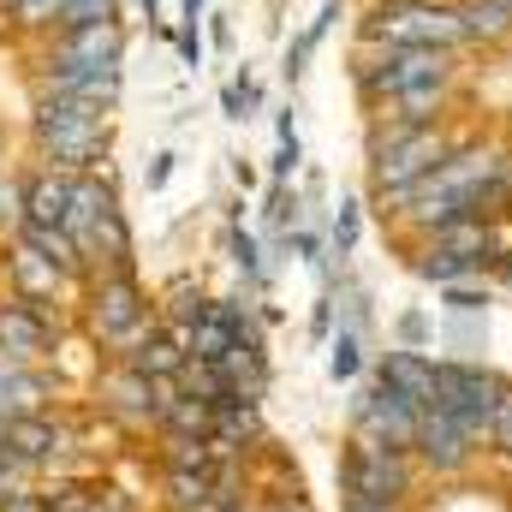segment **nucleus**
Returning a JSON list of instances; mask_svg holds the SVG:
<instances>
[{"mask_svg": "<svg viewBox=\"0 0 512 512\" xmlns=\"http://www.w3.org/2000/svg\"><path fill=\"white\" fill-rule=\"evenodd\" d=\"M453 149H459V137L441 131V126H376L370 131V185H376V197L382 203H399Z\"/></svg>", "mask_w": 512, "mask_h": 512, "instance_id": "f257e3e1", "label": "nucleus"}, {"mask_svg": "<svg viewBox=\"0 0 512 512\" xmlns=\"http://www.w3.org/2000/svg\"><path fill=\"white\" fill-rule=\"evenodd\" d=\"M364 48H465V12L453 0H376L358 24Z\"/></svg>", "mask_w": 512, "mask_h": 512, "instance_id": "f03ea898", "label": "nucleus"}, {"mask_svg": "<svg viewBox=\"0 0 512 512\" xmlns=\"http://www.w3.org/2000/svg\"><path fill=\"white\" fill-rule=\"evenodd\" d=\"M435 405H441L477 447H489L495 405H501V376H495L489 364H471V358H435Z\"/></svg>", "mask_w": 512, "mask_h": 512, "instance_id": "7ed1b4c3", "label": "nucleus"}, {"mask_svg": "<svg viewBox=\"0 0 512 512\" xmlns=\"http://www.w3.org/2000/svg\"><path fill=\"white\" fill-rule=\"evenodd\" d=\"M447 78H453V54L447 48H382L376 60L352 66V84H358L364 108H382V102L417 90V84H447Z\"/></svg>", "mask_w": 512, "mask_h": 512, "instance_id": "20e7f679", "label": "nucleus"}, {"mask_svg": "<svg viewBox=\"0 0 512 512\" xmlns=\"http://www.w3.org/2000/svg\"><path fill=\"white\" fill-rule=\"evenodd\" d=\"M340 489H346V501L405 507L411 489H417V459L411 453H387V447H364V441H346V453H340Z\"/></svg>", "mask_w": 512, "mask_h": 512, "instance_id": "39448f33", "label": "nucleus"}, {"mask_svg": "<svg viewBox=\"0 0 512 512\" xmlns=\"http://www.w3.org/2000/svg\"><path fill=\"white\" fill-rule=\"evenodd\" d=\"M155 328V304L131 274H90V334L108 346H137Z\"/></svg>", "mask_w": 512, "mask_h": 512, "instance_id": "423d86ee", "label": "nucleus"}, {"mask_svg": "<svg viewBox=\"0 0 512 512\" xmlns=\"http://www.w3.org/2000/svg\"><path fill=\"white\" fill-rule=\"evenodd\" d=\"M417 423H423V411L405 393H393L387 382H376L370 393L352 399V441H364V447L417 453Z\"/></svg>", "mask_w": 512, "mask_h": 512, "instance_id": "0eeeda50", "label": "nucleus"}, {"mask_svg": "<svg viewBox=\"0 0 512 512\" xmlns=\"http://www.w3.org/2000/svg\"><path fill=\"white\" fill-rule=\"evenodd\" d=\"M42 96H78V102H96V108H120V66H84V60H66L48 48L42 60Z\"/></svg>", "mask_w": 512, "mask_h": 512, "instance_id": "6e6552de", "label": "nucleus"}, {"mask_svg": "<svg viewBox=\"0 0 512 512\" xmlns=\"http://www.w3.org/2000/svg\"><path fill=\"white\" fill-rule=\"evenodd\" d=\"M417 465H429L435 477H459V471H471V459H477V441L441 411V405H429L423 411V423H417V453H411Z\"/></svg>", "mask_w": 512, "mask_h": 512, "instance_id": "1a4fd4ad", "label": "nucleus"}, {"mask_svg": "<svg viewBox=\"0 0 512 512\" xmlns=\"http://www.w3.org/2000/svg\"><path fill=\"white\" fill-rule=\"evenodd\" d=\"M54 322H60V316H48V304H24V298L0 304V352L18 358V364L42 358V352L54 346Z\"/></svg>", "mask_w": 512, "mask_h": 512, "instance_id": "9d476101", "label": "nucleus"}, {"mask_svg": "<svg viewBox=\"0 0 512 512\" xmlns=\"http://www.w3.org/2000/svg\"><path fill=\"white\" fill-rule=\"evenodd\" d=\"M0 447H6L18 465H54L60 447H66V429H60L48 411H24V417H6V423H0Z\"/></svg>", "mask_w": 512, "mask_h": 512, "instance_id": "9b49d317", "label": "nucleus"}, {"mask_svg": "<svg viewBox=\"0 0 512 512\" xmlns=\"http://www.w3.org/2000/svg\"><path fill=\"white\" fill-rule=\"evenodd\" d=\"M48 48L66 54V60H84V66H126V30H120V18L72 24V30H60Z\"/></svg>", "mask_w": 512, "mask_h": 512, "instance_id": "f8f14e48", "label": "nucleus"}, {"mask_svg": "<svg viewBox=\"0 0 512 512\" xmlns=\"http://www.w3.org/2000/svg\"><path fill=\"white\" fill-rule=\"evenodd\" d=\"M42 161L54 173H96L108 161V126H84V131H54V137H36Z\"/></svg>", "mask_w": 512, "mask_h": 512, "instance_id": "ddd939ff", "label": "nucleus"}, {"mask_svg": "<svg viewBox=\"0 0 512 512\" xmlns=\"http://www.w3.org/2000/svg\"><path fill=\"white\" fill-rule=\"evenodd\" d=\"M126 364L149 382H179V370L191 364V346L179 328H149L137 346H126Z\"/></svg>", "mask_w": 512, "mask_h": 512, "instance_id": "4468645a", "label": "nucleus"}, {"mask_svg": "<svg viewBox=\"0 0 512 512\" xmlns=\"http://www.w3.org/2000/svg\"><path fill=\"white\" fill-rule=\"evenodd\" d=\"M66 203H72V173L54 167L24 173V227H66Z\"/></svg>", "mask_w": 512, "mask_h": 512, "instance_id": "2eb2a0df", "label": "nucleus"}, {"mask_svg": "<svg viewBox=\"0 0 512 512\" xmlns=\"http://www.w3.org/2000/svg\"><path fill=\"white\" fill-rule=\"evenodd\" d=\"M120 209V197H114V185L102 179V173H72V203H66V233L78 239V251H84V239H90V227L102 221V215H114Z\"/></svg>", "mask_w": 512, "mask_h": 512, "instance_id": "dca6fc26", "label": "nucleus"}, {"mask_svg": "<svg viewBox=\"0 0 512 512\" xmlns=\"http://www.w3.org/2000/svg\"><path fill=\"white\" fill-rule=\"evenodd\" d=\"M376 382H387L393 393H405L417 411H429V405H435V358H423V352L399 346V352H387V358H382Z\"/></svg>", "mask_w": 512, "mask_h": 512, "instance_id": "f3484780", "label": "nucleus"}, {"mask_svg": "<svg viewBox=\"0 0 512 512\" xmlns=\"http://www.w3.org/2000/svg\"><path fill=\"white\" fill-rule=\"evenodd\" d=\"M84 126H108V108H96V102H78V96H36V108H30V137L84 131Z\"/></svg>", "mask_w": 512, "mask_h": 512, "instance_id": "a211bd4d", "label": "nucleus"}, {"mask_svg": "<svg viewBox=\"0 0 512 512\" xmlns=\"http://www.w3.org/2000/svg\"><path fill=\"white\" fill-rule=\"evenodd\" d=\"M6 268H12V298H24V304H54L60 286H66V274L54 262H42L30 245H18V251L6 256Z\"/></svg>", "mask_w": 512, "mask_h": 512, "instance_id": "6ab92c4d", "label": "nucleus"}, {"mask_svg": "<svg viewBox=\"0 0 512 512\" xmlns=\"http://www.w3.org/2000/svg\"><path fill=\"white\" fill-rule=\"evenodd\" d=\"M108 411H120L126 423H155L161 429V405H155V382L149 376H137L131 364H120L114 376H108Z\"/></svg>", "mask_w": 512, "mask_h": 512, "instance_id": "aec40b11", "label": "nucleus"}, {"mask_svg": "<svg viewBox=\"0 0 512 512\" xmlns=\"http://www.w3.org/2000/svg\"><path fill=\"white\" fill-rule=\"evenodd\" d=\"M447 96H453V78H447V84H417V90L382 102V114H387V126H441Z\"/></svg>", "mask_w": 512, "mask_h": 512, "instance_id": "412c9836", "label": "nucleus"}, {"mask_svg": "<svg viewBox=\"0 0 512 512\" xmlns=\"http://www.w3.org/2000/svg\"><path fill=\"white\" fill-rule=\"evenodd\" d=\"M18 245H30L42 262H54L66 280L90 274V268H84V251H78V239H72L66 227H18Z\"/></svg>", "mask_w": 512, "mask_h": 512, "instance_id": "4be33fe9", "label": "nucleus"}, {"mask_svg": "<svg viewBox=\"0 0 512 512\" xmlns=\"http://www.w3.org/2000/svg\"><path fill=\"white\" fill-rule=\"evenodd\" d=\"M173 512H215V471H167Z\"/></svg>", "mask_w": 512, "mask_h": 512, "instance_id": "5701e85b", "label": "nucleus"}, {"mask_svg": "<svg viewBox=\"0 0 512 512\" xmlns=\"http://www.w3.org/2000/svg\"><path fill=\"white\" fill-rule=\"evenodd\" d=\"M459 12H465L471 42H512V6H495V0H459Z\"/></svg>", "mask_w": 512, "mask_h": 512, "instance_id": "b1692460", "label": "nucleus"}, {"mask_svg": "<svg viewBox=\"0 0 512 512\" xmlns=\"http://www.w3.org/2000/svg\"><path fill=\"white\" fill-rule=\"evenodd\" d=\"M161 429H167V435H209V441H215V405H209V399H191V393H179V399L167 405Z\"/></svg>", "mask_w": 512, "mask_h": 512, "instance_id": "393cba45", "label": "nucleus"}, {"mask_svg": "<svg viewBox=\"0 0 512 512\" xmlns=\"http://www.w3.org/2000/svg\"><path fill=\"white\" fill-rule=\"evenodd\" d=\"M161 465L167 471H215V441L209 435H167Z\"/></svg>", "mask_w": 512, "mask_h": 512, "instance_id": "a878e982", "label": "nucleus"}, {"mask_svg": "<svg viewBox=\"0 0 512 512\" xmlns=\"http://www.w3.org/2000/svg\"><path fill=\"white\" fill-rule=\"evenodd\" d=\"M417 274L423 280H435V286H453V280H471V274H483L471 256H453V251H435V245H423L417 256Z\"/></svg>", "mask_w": 512, "mask_h": 512, "instance_id": "bb28decb", "label": "nucleus"}, {"mask_svg": "<svg viewBox=\"0 0 512 512\" xmlns=\"http://www.w3.org/2000/svg\"><path fill=\"white\" fill-rule=\"evenodd\" d=\"M358 370H364V340H358L352 328H340V340L328 346V376H334V382H352Z\"/></svg>", "mask_w": 512, "mask_h": 512, "instance_id": "cd10ccee", "label": "nucleus"}, {"mask_svg": "<svg viewBox=\"0 0 512 512\" xmlns=\"http://www.w3.org/2000/svg\"><path fill=\"white\" fill-rule=\"evenodd\" d=\"M358 233H364V215H358V203H340V215H334V227H328V245H334V256H340V262L358 251Z\"/></svg>", "mask_w": 512, "mask_h": 512, "instance_id": "c85d7f7f", "label": "nucleus"}, {"mask_svg": "<svg viewBox=\"0 0 512 512\" xmlns=\"http://www.w3.org/2000/svg\"><path fill=\"white\" fill-rule=\"evenodd\" d=\"M60 12H66V0H24V6L12 12V24H18V30H48V36H54V30H60Z\"/></svg>", "mask_w": 512, "mask_h": 512, "instance_id": "c756f323", "label": "nucleus"}, {"mask_svg": "<svg viewBox=\"0 0 512 512\" xmlns=\"http://www.w3.org/2000/svg\"><path fill=\"white\" fill-rule=\"evenodd\" d=\"M227 251H233V268H239L245 280H262V251H256V239L245 233V221H233V233H227Z\"/></svg>", "mask_w": 512, "mask_h": 512, "instance_id": "7c9ffc66", "label": "nucleus"}, {"mask_svg": "<svg viewBox=\"0 0 512 512\" xmlns=\"http://www.w3.org/2000/svg\"><path fill=\"white\" fill-rule=\"evenodd\" d=\"M441 292H447V310H459V316H483L489 310V286H477V280H453Z\"/></svg>", "mask_w": 512, "mask_h": 512, "instance_id": "2f4dec72", "label": "nucleus"}, {"mask_svg": "<svg viewBox=\"0 0 512 512\" xmlns=\"http://www.w3.org/2000/svg\"><path fill=\"white\" fill-rule=\"evenodd\" d=\"M24 227V179H0V233Z\"/></svg>", "mask_w": 512, "mask_h": 512, "instance_id": "473e14b6", "label": "nucleus"}, {"mask_svg": "<svg viewBox=\"0 0 512 512\" xmlns=\"http://www.w3.org/2000/svg\"><path fill=\"white\" fill-rule=\"evenodd\" d=\"M102 18H114V0H66L60 30H72V24H102ZM60 30H54V36H60Z\"/></svg>", "mask_w": 512, "mask_h": 512, "instance_id": "72a5a7b5", "label": "nucleus"}, {"mask_svg": "<svg viewBox=\"0 0 512 512\" xmlns=\"http://www.w3.org/2000/svg\"><path fill=\"white\" fill-rule=\"evenodd\" d=\"M489 447L512 459V382H501V405H495V429H489Z\"/></svg>", "mask_w": 512, "mask_h": 512, "instance_id": "f704fd0d", "label": "nucleus"}, {"mask_svg": "<svg viewBox=\"0 0 512 512\" xmlns=\"http://www.w3.org/2000/svg\"><path fill=\"white\" fill-rule=\"evenodd\" d=\"M298 155H304V149H298V131H292V137H280V149H274V185H286V179H292Z\"/></svg>", "mask_w": 512, "mask_h": 512, "instance_id": "c9c22d12", "label": "nucleus"}, {"mask_svg": "<svg viewBox=\"0 0 512 512\" xmlns=\"http://www.w3.org/2000/svg\"><path fill=\"white\" fill-rule=\"evenodd\" d=\"M173 161H179V155H167V149H161V155H155V161L143 167V185H149V191H161V185L173 179Z\"/></svg>", "mask_w": 512, "mask_h": 512, "instance_id": "e433bc0d", "label": "nucleus"}, {"mask_svg": "<svg viewBox=\"0 0 512 512\" xmlns=\"http://www.w3.org/2000/svg\"><path fill=\"white\" fill-rule=\"evenodd\" d=\"M423 334H429V322H423L417 310H411V316H399V340H405L411 352H417V340H423Z\"/></svg>", "mask_w": 512, "mask_h": 512, "instance_id": "4c0bfd02", "label": "nucleus"}, {"mask_svg": "<svg viewBox=\"0 0 512 512\" xmlns=\"http://www.w3.org/2000/svg\"><path fill=\"white\" fill-rule=\"evenodd\" d=\"M90 512H131V501L120 489H102V495H90Z\"/></svg>", "mask_w": 512, "mask_h": 512, "instance_id": "58836bf2", "label": "nucleus"}, {"mask_svg": "<svg viewBox=\"0 0 512 512\" xmlns=\"http://www.w3.org/2000/svg\"><path fill=\"white\" fill-rule=\"evenodd\" d=\"M310 328H316V340H322V334L334 328V298H322V304H316V316H310Z\"/></svg>", "mask_w": 512, "mask_h": 512, "instance_id": "ea45409f", "label": "nucleus"}, {"mask_svg": "<svg viewBox=\"0 0 512 512\" xmlns=\"http://www.w3.org/2000/svg\"><path fill=\"white\" fill-rule=\"evenodd\" d=\"M346 512H405V507H382V501H346Z\"/></svg>", "mask_w": 512, "mask_h": 512, "instance_id": "a19ab883", "label": "nucleus"}, {"mask_svg": "<svg viewBox=\"0 0 512 512\" xmlns=\"http://www.w3.org/2000/svg\"><path fill=\"white\" fill-rule=\"evenodd\" d=\"M137 6H143V18H149V24L161 18V0H137Z\"/></svg>", "mask_w": 512, "mask_h": 512, "instance_id": "79ce46f5", "label": "nucleus"}, {"mask_svg": "<svg viewBox=\"0 0 512 512\" xmlns=\"http://www.w3.org/2000/svg\"><path fill=\"white\" fill-rule=\"evenodd\" d=\"M501 179H507V191H512V155H507V161H501Z\"/></svg>", "mask_w": 512, "mask_h": 512, "instance_id": "37998d69", "label": "nucleus"}, {"mask_svg": "<svg viewBox=\"0 0 512 512\" xmlns=\"http://www.w3.org/2000/svg\"><path fill=\"white\" fill-rule=\"evenodd\" d=\"M268 512H292V507H268Z\"/></svg>", "mask_w": 512, "mask_h": 512, "instance_id": "c03bdc74", "label": "nucleus"}, {"mask_svg": "<svg viewBox=\"0 0 512 512\" xmlns=\"http://www.w3.org/2000/svg\"><path fill=\"white\" fill-rule=\"evenodd\" d=\"M495 6H512V0H495Z\"/></svg>", "mask_w": 512, "mask_h": 512, "instance_id": "a18cd8bd", "label": "nucleus"}]
</instances>
